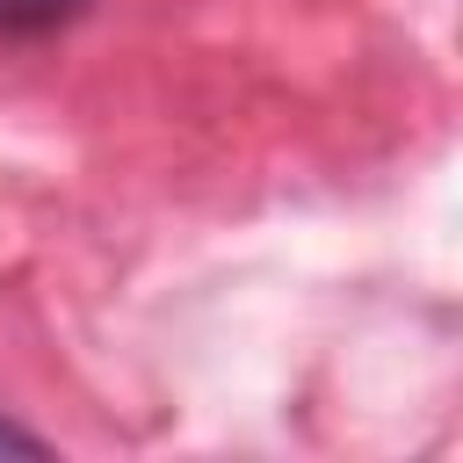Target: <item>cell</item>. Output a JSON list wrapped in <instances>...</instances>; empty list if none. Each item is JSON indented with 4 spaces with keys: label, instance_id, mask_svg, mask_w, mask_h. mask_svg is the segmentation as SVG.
Masks as SVG:
<instances>
[{
    "label": "cell",
    "instance_id": "obj_1",
    "mask_svg": "<svg viewBox=\"0 0 463 463\" xmlns=\"http://www.w3.org/2000/svg\"><path fill=\"white\" fill-rule=\"evenodd\" d=\"M87 0H0V43H36L58 36L65 22H80Z\"/></svg>",
    "mask_w": 463,
    "mask_h": 463
},
{
    "label": "cell",
    "instance_id": "obj_2",
    "mask_svg": "<svg viewBox=\"0 0 463 463\" xmlns=\"http://www.w3.org/2000/svg\"><path fill=\"white\" fill-rule=\"evenodd\" d=\"M0 449H22V456H43V441H36L29 427H14V420H0Z\"/></svg>",
    "mask_w": 463,
    "mask_h": 463
}]
</instances>
